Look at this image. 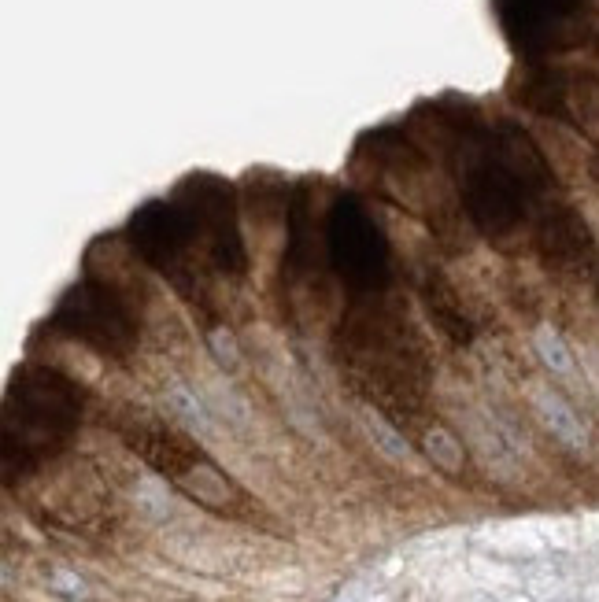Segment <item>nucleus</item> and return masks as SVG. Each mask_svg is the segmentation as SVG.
<instances>
[{
    "mask_svg": "<svg viewBox=\"0 0 599 602\" xmlns=\"http://www.w3.org/2000/svg\"><path fill=\"white\" fill-rule=\"evenodd\" d=\"M533 407H537L540 422L548 425V433L555 436L559 444L574 447V451H581V447L588 444L585 422L577 418V410L570 407L559 392H551V388H537V392H533Z\"/></svg>",
    "mask_w": 599,
    "mask_h": 602,
    "instance_id": "obj_1",
    "label": "nucleus"
},
{
    "mask_svg": "<svg viewBox=\"0 0 599 602\" xmlns=\"http://www.w3.org/2000/svg\"><path fill=\"white\" fill-rule=\"evenodd\" d=\"M533 344H537V355L544 359V366H548L551 374H570V370H574V359H570V348H566V340L559 337V333H555L551 326L537 329Z\"/></svg>",
    "mask_w": 599,
    "mask_h": 602,
    "instance_id": "obj_3",
    "label": "nucleus"
},
{
    "mask_svg": "<svg viewBox=\"0 0 599 602\" xmlns=\"http://www.w3.org/2000/svg\"><path fill=\"white\" fill-rule=\"evenodd\" d=\"M363 422H367L370 440L378 444L381 455H389L392 462H407V458H411V447H407L404 433H396V429H392V425L381 418L378 410H367V414H363Z\"/></svg>",
    "mask_w": 599,
    "mask_h": 602,
    "instance_id": "obj_2",
    "label": "nucleus"
},
{
    "mask_svg": "<svg viewBox=\"0 0 599 602\" xmlns=\"http://www.w3.org/2000/svg\"><path fill=\"white\" fill-rule=\"evenodd\" d=\"M211 348H215V355H219V362L222 366H226V362H237V355H233V340L226 337V333H215V337H211Z\"/></svg>",
    "mask_w": 599,
    "mask_h": 602,
    "instance_id": "obj_7",
    "label": "nucleus"
},
{
    "mask_svg": "<svg viewBox=\"0 0 599 602\" xmlns=\"http://www.w3.org/2000/svg\"><path fill=\"white\" fill-rule=\"evenodd\" d=\"M592 174H596V181H599V163H596V167H592Z\"/></svg>",
    "mask_w": 599,
    "mask_h": 602,
    "instance_id": "obj_8",
    "label": "nucleus"
},
{
    "mask_svg": "<svg viewBox=\"0 0 599 602\" xmlns=\"http://www.w3.org/2000/svg\"><path fill=\"white\" fill-rule=\"evenodd\" d=\"M52 588L60 591V595H71V599H78V595H86V584L74 577V573H67V569H60V573H52Z\"/></svg>",
    "mask_w": 599,
    "mask_h": 602,
    "instance_id": "obj_6",
    "label": "nucleus"
},
{
    "mask_svg": "<svg viewBox=\"0 0 599 602\" xmlns=\"http://www.w3.org/2000/svg\"><path fill=\"white\" fill-rule=\"evenodd\" d=\"M426 451H429V458L448 473H455L459 466H463V447L455 444V436L448 433V429H429Z\"/></svg>",
    "mask_w": 599,
    "mask_h": 602,
    "instance_id": "obj_4",
    "label": "nucleus"
},
{
    "mask_svg": "<svg viewBox=\"0 0 599 602\" xmlns=\"http://www.w3.org/2000/svg\"><path fill=\"white\" fill-rule=\"evenodd\" d=\"M167 403H171V410L182 418L185 425H193V429H200V433L208 429V410H204V403H200V399H196L185 385H174L171 392H167Z\"/></svg>",
    "mask_w": 599,
    "mask_h": 602,
    "instance_id": "obj_5",
    "label": "nucleus"
}]
</instances>
